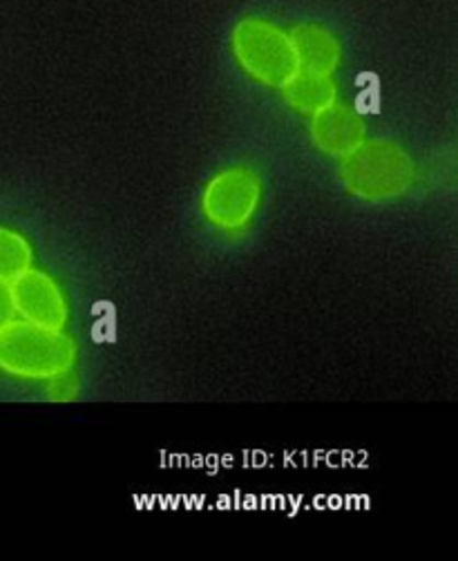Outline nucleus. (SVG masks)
Returning <instances> with one entry per match:
<instances>
[{
    "instance_id": "9",
    "label": "nucleus",
    "mask_w": 458,
    "mask_h": 561,
    "mask_svg": "<svg viewBox=\"0 0 458 561\" xmlns=\"http://www.w3.org/2000/svg\"><path fill=\"white\" fill-rule=\"evenodd\" d=\"M34 251L25 236L0 227V283H12L23 271L32 266Z\"/></svg>"
},
{
    "instance_id": "8",
    "label": "nucleus",
    "mask_w": 458,
    "mask_h": 561,
    "mask_svg": "<svg viewBox=\"0 0 458 561\" xmlns=\"http://www.w3.org/2000/svg\"><path fill=\"white\" fill-rule=\"evenodd\" d=\"M279 90L286 103H289L296 112H300V115H309V117H313L316 112L337 101V85L331 77L305 72V70H298V75Z\"/></svg>"
},
{
    "instance_id": "4",
    "label": "nucleus",
    "mask_w": 458,
    "mask_h": 561,
    "mask_svg": "<svg viewBox=\"0 0 458 561\" xmlns=\"http://www.w3.org/2000/svg\"><path fill=\"white\" fill-rule=\"evenodd\" d=\"M262 178L249 165L224 168L208 180L202 193V215L208 227L238 236L255 219L262 204Z\"/></svg>"
},
{
    "instance_id": "5",
    "label": "nucleus",
    "mask_w": 458,
    "mask_h": 561,
    "mask_svg": "<svg viewBox=\"0 0 458 561\" xmlns=\"http://www.w3.org/2000/svg\"><path fill=\"white\" fill-rule=\"evenodd\" d=\"M16 318L32 324L64 331L70 318L68 300L56 279L38 268H27L10 283Z\"/></svg>"
},
{
    "instance_id": "1",
    "label": "nucleus",
    "mask_w": 458,
    "mask_h": 561,
    "mask_svg": "<svg viewBox=\"0 0 458 561\" xmlns=\"http://www.w3.org/2000/svg\"><path fill=\"white\" fill-rule=\"evenodd\" d=\"M340 180L350 195L382 204L410 193L416 165L410 152L389 139H365L340 159Z\"/></svg>"
},
{
    "instance_id": "10",
    "label": "nucleus",
    "mask_w": 458,
    "mask_h": 561,
    "mask_svg": "<svg viewBox=\"0 0 458 561\" xmlns=\"http://www.w3.org/2000/svg\"><path fill=\"white\" fill-rule=\"evenodd\" d=\"M45 382H47V385H45L47 397H49L54 403H70V401H75V399L79 397V391H81L79 378H77V374H75L72 369L56 374V376L47 378Z\"/></svg>"
},
{
    "instance_id": "2",
    "label": "nucleus",
    "mask_w": 458,
    "mask_h": 561,
    "mask_svg": "<svg viewBox=\"0 0 458 561\" xmlns=\"http://www.w3.org/2000/svg\"><path fill=\"white\" fill-rule=\"evenodd\" d=\"M77 345L66 331L14 318L0 329V369L25 380H47L72 369Z\"/></svg>"
},
{
    "instance_id": "11",
    "label": "nucleus",
    "mask_w": 458,
    "mask_h": 561,
    "mask_svg": "<svg viewBox=\"0 0 458 561\" xmlns=\"http://www.w3.org/2000/svg\"><path fill=\"white\" fill-rule=\"evenodd\" d=\"M14 318H16V311H14L10 285L8 283H0V329H3Z\"/></svg>"
},
{
    "instance_id": "3",
    "label": "nucleus",
    "mask_w": 458,
    "mask_h": 561,
    "mask_svg": "<svg viewBox=\"0 0 458 561\" xmlns=\"http://www.w3.org/2000/svg\"><path fill=\"white\" fill-rule=\"evenodd\" d=\"M233 54L257 83L282 88L298 75V56L289 32L264 19H244L233 30Z\"/></svg>"
},
{
    "instance_id": "7",
    "label": "nucleus",
    "mask_w": 458,
    "mask_h": 561,
    "mask_svg": "<svg viewBox=\"0 0 458 561\" xmlns=\"http://www.w3.org/2000/svg\"><path fill=\"white\" fill-rule=\"evenodd\" d=\"M289 36L298 56L300 70L333 77L342 59V47L333 32L318 23H302L294 27Z\"/></svg>"
},
{
    "instance_id": "6",
    "label": "nucleus",
    "mask_w": 458,
    "mask_h": 561,
    "mask_svg": "<svg viewBox=\"0 0 458 561\" xmlns=\"http://www.w3.org/2000/svg\"><path fill=\"white\" fill-rule=\"evenodd\" d=\"M365 139V119L352 105L335 101L311 117V141L327 157L342 159Z\"/></svg>"
}]
</instances>
